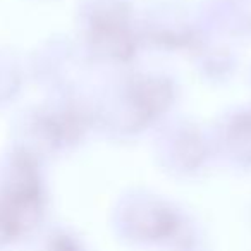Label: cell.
<instances>
[{"label": "cell", "instance_id": "6da1fadb", "mask_svg": "<svg viewBox=\"0 0 251 251\" xmlns=\"http://www.w3.org/2000/svg\"><path fill=\"white\" fill-rule=\"evenodd\" d=\"M35 208V196L26 186L9 191L0 200V229L11 236L19 234L28 227Z\"/></svg>", "mask_w": 251, "mask_h": 251}]
</instances>
